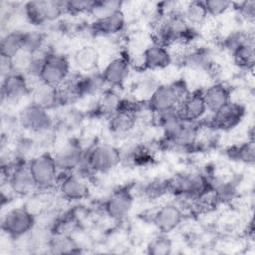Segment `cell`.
Masks as SVG:
<instances>
[{
  "instance_id": "5",
  "label": "cell",
  "mask_w": 255,
  "mask_h": 255,
  "mask_svg": "<svg viewBox=\"0 0 255 255\" xmlns=\"http://www.w3.org/2000/svg\"><path fill=\"white\" fill-rule=\"evenodd\" d=\"M36 224V217L24 206L10 209L3 216L2 230L11 238L20 239L28 234Z\"/></svg>"
},
{
  "instance_id": "28",
  "label": "cell",
  "mask_w": 255,
  "mask_h": 255,
  "mask_svg": "<svg viewBox=\"0 0 255 255\" xmlns=\"http://www.w3.org/2000/svg\"><path fill=\"white\" fill-rule=\"evenodd\" d=\"M122 5L123 3L119 1H96L90 14H92L96 20L103 19L122 11Z\"/></svg>"
},
{
  "instance_id": "13",
  "label": "cell",
  "mask_w": 255,
  "mask_h": 255,
  "mask_svg": "<svg viewBox=\"0 0 255 255\" xmlns=\"http://www.w3.org/2000/svg\"><path fill=\"white\" fill-rule=\"evenodd\" d=\"M28 93L31 92L25 75L19 73H12L2 79L1 96L3 103H18Z\"/></svg>"
},
{
  "instance_id": "8",
  "label": "cell",
  "mask_w": 255,
  "mask_h": 255,
  "mask_svg": "<svg viewBox=\"0 0 255 255\" xmlns=\"http://www.w3.org/2000/svg\"><path fill=\"white\" fill-rule=\"evenodd\" d=\"M18 123L24 129L39 134L48 132L53 127V120L48 111L32 103L20 111Z\"/></svg>"
},
{
  "instance_id": "21",
  "label": "cell",
  "mask_w": 255,
  "mask_h": 255,
  "mask_svg": "<svg viewBox=\"0 0 255 255\" xmlns=\"http://www.w3.org/2000/svg\"><path fill=\"white\" fill-rule=\"evenodd\" d=\"M125 16L122 11L115 13L109 17L96 20L91 25L92 33L96 35L110 36L120 33L125 27Z\"/></svg>"
},
{
  "instance_id": "14",
  "label": "cell",
  "mask_w": 255,
  "mask_h": 255,
  "mask_svg": "<svg viewBox=\"0 0 255 255\" xmlns=\"http://www.w3.org/2000/svg\"><path fill=\"white\" fill-rule=\"evenodd\" d=\"M207 112L202 91H194L188 95L177 106L176 113L184 121L196 122Z\"/></svg>"
},
{
  "instance_id": "25",
  "label": "cell",
  "mask_w": 255,
  "mask_h": 255,
  "mask_svg": "<svg viewBox=\"0 0 255 255\" xmlns=\"http://www.w3.org/2000/svg\"><path fill=\"white\" fill-rule=\"evenodd\" d=\"M181 13L188 25H199L208 16L204 3L201 1L188 3Z\"/></svg>"
},
{
  "instance_id": "11",
  "label": "cell",
  "mask_w": 255,
  "mask_h": 255,
  "mask_svg": "<svg viewBox=\"0 0 255 255\" xmlns=\"http://www.w3.org/2000/svg\"><path fill=\"white\" fill-rule=\"evenodd\" d=\"M56 164L59 169L64 171H71L80 168L85 154L79 143L74 140H69L63 143L53 154Z\"/></svg>"
},
{
  "instance_id": "31",
  "label": "cell",
  "mask_w": 255,
  "mask_h": 255,
  "mask_svg": "<svg viewBox=\"0 0 255 255\" xmlns=\"http://www.w3.org/2000/svg\"><path fill=\"white\" fill-rule=\"evenodd\" d=\"M171 242L164 236H158L150 241L147 246V252L154 255H163L170 253Z\"/></svg>"
},
{
  "instance_id": "12",
  "label": "cell",
  "mask_w": 255,
  "mask_h": 255,
  "mask_svg": "<svg viewBox=\"0 0 255 255\" xmlns=\"http://www.w3.org/2000/svg\"><path fill=\"white\" fill-rule=\"evenodd\" d=\"M58 188L63 198L67 200H81L89 195V186L85 180L71 171H66L64 176H58Z\"/></svg>"
},
{
  "instance_id": "10",
  "label": "cell",
  "mask_w": 255,
  "mask_h": 255,
  "mask_svg": "<svg viewBox=\"0 0 255 255\" xmlns=\"http://www.w3.org/2000/svg\"><path fill=\"white\" fill-rule=\"evenodd\" d=\"M244 114L245 109L241 104L230 101L213 113L209 126L214 128L230 129L241 122Z\"/></svg>"
},
{
  "instance_id": "34",
  "label": "cell",
  "mask_w": 255,
  "mask_h": 255,
  "mask_svg": "<svg viewBox=\"0 0 255 255\" xmlns=\"http://www.w3.org/2000/svg\"><path fill=\"white\" fill-rule=\"evenodd\" d=\"M238 7L236 8L238 11V14L246 19V20H253L255 16V1H243L240 3H237Z\"/></svg>"
},
{
  "instance_id": "7",
  "label": "cell",
  "mask_w": 255,
  "mask_h": 255,
  "mask_svg": "<svg viewBox=\"0 0 255 255\" xmlns=\"http://www.w3.org/2000/svg\"><path fill=\"white\" fill-rule=\"evenodd\" d=\"M169 190L190 198H197L210 191L211 183L200 173H183L168 180Z\"/></svg>"
},
{
  "instance_id": "18",
  "label": "cell",
  "mask_w": 255,
  "mask_h": 255,
  "mask_svg": "<svg viewBox=\"0 0 255 255\" xmlns=\"http://www.w3.org/2000/svg\"><path fill=\"white\" fill-rule=\"evenodd\" d=\"M129 72L128 61L124 56H119L113 58L104 68L102 72V76L107 85H111L113 87L122 86Z\"/></svg>"
},
{
  "instance_id": "24",
  "label": "cell",
  "mask_w": 255,
  "mask_h": 255,
  "mask_svg": "<svg viewBox=\"0 0 255 255\" xmlns=\"http://www.w3.org/2000/svg\"><path fill=\"white\" fill-rule=\"evenodd\" d=\"M1 57L12 59L23 50V32L10 31L2 37Z\"/></svg>"
},
{
  "instance_id": "32",
  "label": "cell",
  "mask_w": 255,
  "mask_h": 255,
  "mask_svg": "<svg viewBox=\"0 0 255 255\" xmlns=\"http://www.w3.org/2000/svg\"><path fill=\"white\" fill-rule=\"evenodd\" d=\"M96 1H85V0H77V1H68L66 2V13H70L73 15L81 14V13H91Z\"/></svg>"
},
{
  "instance_id": "6",
  "label": "cell",
  "mask_w": 255,
  "mask_h": 255,
  "mask_svg": "<svg viewBox=\"0 0 255 255\" xmlns=\"http://www.w3.org/2000/svg\"><path fill=\"white\" fill-rule=\"evenodd\" d=\"M28 164L38 189H49L57 182L59 168L52 154H37Z\"/></svg>"
},
{
  "instance_id": "26",
  "label": "cell",
  "mask_w": 255,
  "mask_h": 255,
  "mask_svg": "<svg viewBox=\"0 0 255 255\" xmlns=\"http://www.w3.org/2000/svg\"><path fill=\"white\" fill-rule=\"evenodd\" d=\"M235 63L244 69H251L254 65V43L249 41L232 52Z\"/></svg>"
},
{
  "instance_id": "9",
  "label": "cell",
  "mask_w": 255,
  "mask_h": 255,
  "mask_svg": "<svg viewBox=\"0 0 255 255\" xmlns=\"http://www.w3.org/2000/svg\"><path fill=\"white\" fill-rule=\"evenodd\" d=\"M6 174L7 183L16 195H31L33 191L38 189L29 164L24 160H20L13 166L8 167Z\"/></svg>"
},
{
  "instance_id": "19",
  "label": "cell",
  "mask_w": 255,
  "mask_h": 255,
  "mask_svg": "<svg viewBox=\"0 0 255 255\" xmlns=\"http://www.w3.org/2000/svg\"><path fill=\"white\" fill-rule=\"evenodd\" d=\"M32 104L45 110L56 109L63 105L62 97L58 87L41 83L32 92Z\"/></svg>"
},
{
  "instance_id": "30",
  "label": "cell",
  "mask_w": 255,
  "mask_h": 255,
  "mask_svg": "<svg viewBox=\"0 0 255 255\" xmlns=\"http://www.w3.org/2000/svg\"><path fill=\"white\" fill-rule=\"evenodd\" d=\"M169 190V183L168 180H161V179H155L147 183L142 188V194L149 198V199H155L160 196H162L165 192Z\"/></svg>"
},
{
  "instance_id": "3",
  "label": "cell",
  "mask_w": 255,
  "mask_h": 255,
  "mask_svg": "<svg viewBox=\"0 0 255 255\" xmlns=\"http://www.w3.org/2000/svg\"><path fill=\"white\" fill-rule=\"evenodd\" d=\"M24 14L33 25H43L58 20L66 13L64 1H30L24 4Z\"/></svg>"
},
{
  "instance_id": "22",
  "label": "cell",
  "mask_w": 255,
  "mask_h": 255,
  "mask_svg": "<svg viewBox=\"0 0 255 255\" xmlns=\"http://www.w3.org/2000/svg\"><path fill=\"white\" fill-rule=\"evenodd\" d=\"M100 53L94 46L86 45L79 48L74 54V64L82 72L92 73L100 63Z\"/></svg>"
},
{
  "instance_id": "23",
  "label": "cell",
  "mask_w": 255,
  "mask_h": 255,
  "mask_svg": "<svg viewBox=\"0 0 255 255\" xmlns=\"http://www.w3.org/2000/svg\"><path fill=\"white\" fill-rule=\"evenodd\" d=\"M184 56L185 65L194 70H203L207 73L214 64L211 58V54L207 49L204 48H197L191 50Z\"/></svg>"
},
{
  "instance_id": "15",
  "label": "cell",
  "mask_w": 255,
  "mask_h": 255,
  "mask_svg": "<svg viewBox=\"0 0 255 255\" xmlns=\"http://www.w3.org/2000/svg\"><path fill=\"white\" fill-rule=\"evenodd\" d=\"M132 196L128 190L121 189L114 192L106 201L105 212L115 220L126 218L132 207Z\"/></svg>"
},
{
  "instance_id": "16",
  "label": "cell",
  "mask_w": 255,
  "mask_h": 255,
  "mask_svg": "<svg viewBox=\"0 0 255 255\" xmlns=\"http://www.w3.org/2000/svg\"><path fill=\"white\" fill-rule=\"evenodd\" d=\"M183 219L182 210L175 204H166L158 208L152 216V222L163 233L175 229Z\"/></svg>"
},
{
  "instance_id": "2",
  "label": "cell",
  "mask_w": 255,
  "mask_h": 255,
  "mask_svg": "<svg viewBox=\"0 0 255 255\" xmlns=\"http://www.w3.org/2000/svg\"><path fill=\"white\" fill-rule=\"evenodd\" d=\"M121 161V151L108 143H100L93 146L87 154L80 167H87L94 172H108L116 167Z\"/></svg>"
},
{
  "instance_id": "17",
  "label": "cell",
  "mask_w": 255,
  "mask_h": 255,
  "mask_svg": "<svg viewBox=\"0 0 255 255\" xmlns=\"http://www.w3.org/2000/svg\"><path fill=\"white\" fill-rule=\"evenodd\" d=\"M171 62V54L167 47L153 43L142 51V68L156 70L166 68Z\"/></svg>"
},
{
  "instance_id": "4",
  "label": "cell",
  "mask_w": 255,
  "mask_h": 255,
  "mask_svg": "<svg viewBox=\"0 0 255 255\" xmlns=\"http://www.w3.org/2000/svg\"><path fill=\"white\" fill-rule=\"evenodd\" d=\"M70 76V63L68 58L61 53L50 51L44 60L40 73V81L53 87L61 86Z\"/></svg>"
},
{
  "instance_id": "29",
  "label": "cell",
  "mask_w": 255,
  "mask_h": 255,
  "mask_svg": "<svg viewBox=\"0 0 255 255\" xmlns=\"http://www.w3.org/2000/svg\"><path fill=\"white\" fill-rule=\"evenodd\" d=\"M48 247L54 253H71L77 248L76 242L68 234H58L51 238Z\"/></svg>"
},
{
  "instance_id": "33",
  "label": "cell",
  "mask_w": 255,
  "mask_h": 255,
  "mask_svg": "<svg viewBox=\"0 0 255 255\" xmlns=\"http://www.w3.org/2000/svg\"><path fill=\"white\" fill-rule=\"evenodd\" d=\"M203 3L207 14L212 16H218L225 13L233 5V3L224 0H208Z\"/></svg>"
},
{
  "instance_id": "20",
  "label": "cell",
  "mask_w": 255,
  "mask_h": 255,
  "mask_svg": "<svg viewBox=\"0 0 255 255\" xmlns=\"http://www.w3.org/2000/svg\"><path fill=\"white\" fill-rule=\"evenodd\" d=\"M202 95L207 110L212 113L231 101V91L222 83L213 84L202 91Z\"/></svg>"
},
{
  "instance_id": "27",
  "label": "cell",
  "mask_w": 255,
  "mask_h": 255,
  "mask_svg": "<svg viewBox=\"0 0 255 255\" xmlns=\"http://www.w3.org/2000/svg\"><path fill=\"white\" fill-rule=\"evenodd\" d=\"M228 154L231 158H234L238 161L250 164L254 162V142L251 139L250 141L235 145L228 149Z\"/></svg>"
},
{
  "instance_id": "1",
  "label": "cell",
  "mask_w": 255,
  "mask_h": 255,
  "mask_svg": "<svg viewBox=\"0 0 255 255\" xmlns=\"http://www.w3.org/2000/svg\"><path fill=\"white\" fill-rule=\"evenodd\" d=\"M188 93L186 84L183 81L159 85L148 100L149 108L156 114L174 110Z\"/></svg>"
}]
</instances>
